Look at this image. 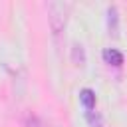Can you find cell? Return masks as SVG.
<instances>
[{"instance_id": "6da1fadb", "label": "cell", "mask_w": 127, "mask_h": 127, "mask_svg": "<svg viewBox=\"0 0 127 127\" xmlns=\"http://www.w3.org/2000/svg\"><path fill=\"white\" fill-rule=\"evenodd\" d=\"M67 12H69V4L67 2H50L48 6V22H50V30L54 40H58L67 24Z\"/></svg>"}, {"instance_id": "7a4b0ae2", "label": "cell", "mask_w": 127, "mask_h": 127, "mask_svg": "<svg viewBox=\"0 0 127 127\" xmlns=\"http://www.w3.org/2000/svg\"><path fill=\"white\" fill-rule=\"evenodd\" d=\"M79 101H81V105H83V109H85L87 113H91V111L95 109V93H93L89 87H83V89L79 91Z\"/></svg>"}, {"instance_id": "3957f363", "label": "cell", "mask_w": 127, "mask_h": 127, "mask_svg": "<svg viewBox=\"0 0 127 127\" xmlns=\"http://www.w3.org/2000/svg\"><path fill=\"white\" fill-rule=\"evenodd\" d=\"M103 60L109 65H121L123 64V54L119 50H115V48H105L103 50Z\"/></svg>"}, {"instance_id": "277c9868", "label": "cell", "mask_w": 127, "mask_h": 127, "mask_svg": "<svg viewBox=\"0 0 127 127\" xmlns=\"http://www.w3.org/2000/svg\"><path fill=\"white\" fill-rule=\"evenodd\" d=\"M107 24H109V32H111L113 36H117L119 18H117V8H115V6H109V8H107Z\"/></svg>"}, {"instance_id": "5b68a950", "label": "cell", "mask_w": 127, "mask_h": 127, "mask_svg": "<svg viewBox=\"0 0 127 127\" xmlns=\"http://www.w3.org/2000/svg\"><path fill=\"white\" fill-rule=\"evenodd\" d=\"M71 58L77 65H83L85 64V52H83V46L81 44H73V50H71Z\"/></svg>"}, {"instance_id": "8992f818", "label": "cell", "mask_w": 127, "mask_h": 127, "mask_svg": "<svg viewBox=\"0 0 127 127\" xmlns=\"http://www.w3.org/2000/svg\"><path fill=\"white\" fill-rule=\"evenodd\" d=\"M95 127H105V125H103V123H97V125H95Z\"/></svg>"}]
</instances>
